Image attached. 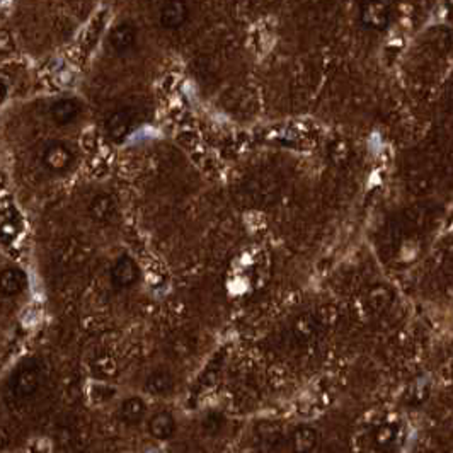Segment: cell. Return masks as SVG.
Masks as SVG:
<instances>
[{
	"label": "cell",
	"instance_id": "cell-11",
	"mask_svg": "<svg viewBox=\"0 0 453 453\" xmlns=\"http://www.w3.org/2000/svg\"><path fill=\"white\" fill-rule=\"evenodd\" d=\"M80 113V104L75 99H60L51 106V118L57 121L58 124L72 123Z\"/></svg>",
	"mask_w": 453,
	"mask_h": 453
},
{
	"label": "cell",
	"instance_id": "cell-3",
	"mask_svg": "<svg viewBox=\"0 0 453 453\" xmlns=\"http://www.w3.org/2000/svg\"><path fill=\"white\" fill-rule=\"evenodd\" d=\"M389 19H390L389 3H382V2L363 3L362 21L364 26L373 29H382L389 24Z\"/></svg>",
	"mask_w": 453,
	"mask_h": 453
},
{
	"label": "cell",
	"instance_id": "cell-8",
	"mask_svg": "<svg viewBox=\"0 0 453 453\" xmlns=\"http://www.w3.org/2000/svg\"><path fill=\"white\" fill-rule=\"evenodd\" d=\"M26 283H28V278H26L24 271L19 270V268H7L2 272V293L7 295V297H16L26 288Z\"/></svg>",
	"mask_w": 453,
	"mask_h": 453
},
{
	"label": "cell",
	"instance_id": "cell-13",
	"mask_svg": "<svg viewBox=\"0 0 453 453\" xmlns=\"http://www.w3.org/2000/svg\"><path fill=\"white\" fill-rule=\"evenodd\" d=\"M145 403L140 397H130L121 404V419L128 425H138L145 416Z\"/></svg>",
	"mask_w": 453,
	"mask_h": 453
},
{
	"label": "cell",
	"instance_id": "cell-16",
	"mask_svg": "<svg viewBox=\"0 0 453 453\" xmlns=\"http://www.w3.org/2000/svg\"><path fill=\"white\" fill-rule=\"evenodd\" d=\"M315 333H317V322L312 315L304 314L300 315L293 324V336L300 342H307L314 340Z\"/></svg>",
	"mask_w": 453,
	"mask_h": 453
},
{
	"label": "cell",
	"instance_id": "cell-12",
	"mask_svg": "<svg viewBox=\"0 0 453 453\" xmlns=\"http://www.w3.org/2000/svg\"><path fill=\"white\" fill-rule=\"evenodd\" d=\"M317 445V431L302 426L292 434V448L295 453H311Z\"/></svg>",
	"mask_w": 453,
	"mask_h": 453
},
{
	"label": "cell",
	"instance_id": "cell-7",
	"mask_svg": "<svg viewBox=\"0 0 453 453\" xmlns=\"http://www.w3.org/2000/svg\"><path fill=\"white\" fill-rule=\"evenodd\" d=\"M113 283L118 286H130L138 279V266L131 257H121L111 271Z\"/></svg>",
	"mask_w": 453,
	"mask_h": 453
},
{
	"label": "cell",
	"instance_id": "cell-4",
	"mask_svg": "<svg viewBox=\"0 0 453 453\" xmlns=\"http://www.w3.org/2000/svg\"><path fill=\"white\" fill-rule=\"evenodd\" d=\"M131 124H133V116L128 109H121V111H114L106 121V131L113 140L120 142L124 136L130 133Z\"/></svg>",
	"mask_w": 453,
	"mask_h": 453
},
{
	"label": "cell",
	"instance_id": "cell-17",
	"mask_svg": "<svg viewBox=\"0 0 453 453\" xmlns=\"http://www.w3.org/2000/svg\"><path fill=\"white\" fill-rule=\"evenodd\" d=\"M17 230H19V225H17V219L12 215V210H7V206H3L2 210V241L9 242L16 237Z\"/></svg>",
	"mask_w": 453,
	"mask_h": 453
},
{
	"label": "cell",
	"instance_id": "cell-15",
	"mask_svg": "<svg viewBox=\"0 0 453 453\" xmlns=\"http://www.w3.org/2000/svg\"><path fill=\"white\" fill-rule=\"evenodd\" d=\"M397 440H399V428L392 423L389 425H382L380 428L375 431L373 434V443L378 450H390L396 447Z\"/></svg>",
	"mask_w": 453,
	"mask_h": 453
},
{
	"label": "cell",
	"instance_id": "cell-18",
	"mask_svg": "<svg viewBox=\"0 0 453 453\" xmlns=\"http://www.w3.org/2000/svg\"><path fill=\"white\" fill-rule=\"evenodd\" d=\"M92 371L101 378H111L116 375V363L111 356H99L92 363Z\"/></svg>",
	"mask_w": 453,
	"mask_h": 453
},
{
	"label": "cell",
	"instance_id": "cell-14",
	"mask_svg": "<svg viewBox=\"0 0 453 453\" xmlns=\"http://www.w3.org/2000/svg\"><path fill=\"white\" fill-rule=\"evenodd\" d=\"M114 210H116V205H114L113 198L108 196V194H98L94 200L91 201L89 212L92 219L99 220V222H106L114 215Z\"/></svg>",
	"mask_w": 453,
	"mask_h": 453
},
{
	"label": "cell",
	"instance_id": "cell-5",
	"mask_svg": "<svg viewBox=\"0 0 453 453\" xmlns=\"http://www.w3.org/2000/svg\"><path fill=\"white\" fill-rule=\"evenodd\" d=\"M186 19H187L186 3L165 2L164 6H162L160 14H159V21L164 28L176 29V28H179V26H183Z\"/></svg>",
	"mask_w": 453,
	"mask_h": 453
},
{
	"label": "cell",
	"instance_id": "cell-2",
	"mask_svg": "<svg viewBox=\"0 0 453 453\" xmlns=\"http://www.w3.org/2000/svg\"><path fill=\"white\" fill-rule=\"evenodd\" d=\"M73 162V154L64 143H50L45 150H43V164L46 165L50 171L62 172L68 169Z\"/></svg>",
	"mask_w": 453,
	"mask_h": 453
},
{
	"label": "cell",
	"instance_id": "cell-9",
	"mask_svg": "<svg viewBox=\"0 0 453 453\" xmlns=\"http://www.w3.org/2000/svg\"><path fill=\"white\" fill-rule=\"evenodd\" d=\"M149 429L156 440H169L176 431V421L169 412H157L150 419Z\"/></svg>",
	"mask_w": 453,
	"mask_h": 453
},
{
	"label": "cell",
	"instance_id": "cell-6",
	"mask_svg": "<svg viewBox=\"0 0 453 453\" xmlns=\"http://www.w3.org/2000/svg\"><path fill=\"white\" fill-rule=\"evenodd\" d=\"M136 41V28L131 23H120L114 26L111 35H109V43L116 51L130 50Z\"/></svg>",
	"mask_w": 453,
	"mask_h": 453
},
{
	"label": "cell",
	"instance_id": "cell-1",
	"mask_svg": "<svg viewBox=\"0 0 453 453\" xmlns=\"http://www.w3.org/2000/svg\"><path fill=\"white\" fill-rule=\"evenodd\" d=\"M39 384H41V370H39V367L38 364H28V367L21 368L16 373L12 389L17 397L26 399V397H31L39 389Z\"/></svg>",
	"mask_w": 453,
	"mask_h": 453
},
{
	"label": "cell",
	"instance_id": "cell-10",
	"mask_svg": "<svg viewBox=\"0 0 453 453\" xmlns=\"http://www.w3.org/2000/svg\"><path fill=\"white\" fill-rule=\"evenodd\" d=\"M172 389H174V378L165 370L154 371L145 382V390L152 396H167Z\"/></svg>",
	"mask_w": 453,
	"mask_h": 453
}]
</instances>
